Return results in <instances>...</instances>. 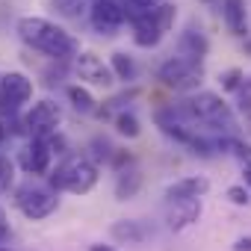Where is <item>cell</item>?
Returning <instances> with one entry per match:
<instances>
[{"label": "cell", "instance_id": "32", "mask_svg": "<svg viewBox=\"0 0 251 251\" xmlns=\"http://www.w3.org/2000/svg\"><path fill=\"white\" fill-rule=\"evenodd\" d=\"M0 251H15V248H9V245H0Z\"/></svg>", "mask_w": 251, "mask_h": 251}, {"label": "cell", "instance_id": "14", "mask_svg": "<svg viewBox=\"0 0 251 251\" xmlns=\"http://www.w3.org/2000/svg\"><path fill=\"white\" fill-rule=\"evenodd\" d=\"M201 201H180V204H169L166 213V225L169 230H186L189 225H195L201 219Z\"/></svg>", "mask_w": 251, "mask_h": 251}, {"label": "cell", "instance_id": "19", "mask_svg": "<svg viewBox=\"0 0 251 251\" xmlns=\"http://www.w3.org/2000/svg\"><path fill=\"white\" fill-rule=\"evenodd\" d=\"M68 100L74 103V109L77 112H83V115H95V112H100L98 109V100L92 98V92L86 89V86H68Z\"/></svg>", "mask_w": 251, "mask_h": 251}, {"label": "cell", "instance_id": "4", "mask_svg": "<svg viewBox=\"0 0 251 251\" xmlns=\"http://www.w3.org/2000/svg\"><path fill=\"white\" fill-rule=\"evenodd\" d=\"M175 15H177V6L166 0L163 6H157V9H151V12L139 15V18H133L130 21L133 24V45L145 48V50L157 48L166 39V33L175 27Z\"/></svg>", "mask_w": 251, "mask_h": 251}, {"label": "cell", "instance_id": "17", "mask_svg": "<svg viewBox=\"0 0 251 251\" xmlns=\"http://www.w3.org/2000/svg\"><path fill=\"white\" fill-rule=\"evenodd\" d=\"M109 236H112L115 242H121V245H136V242H142V239L148 236V230H145V225H142V222H133V219H118V222H112Z\"/></svg>", "mask_w": 251, "mask_h": 251}, {"label": "cell", "instance_id": "29", "mask_svg": "<svg viewBox=\"0 0 251 251\" xmlns=\"http://www.w3.org/2000/svg\"><path fill=\"white\" fill-rule=\"evenodd\" d=\"M9 239V216H6V210L0 207V245H3Z\"/></svg>", "mask_w": 251, "mask_h": 251}, {"label": "cell", "instance_id": "16", "mask_svg": "<svg viewBox=\"0 0 251 251\" xmlns=\"http://www.w3.org/2000/svg\"><path fill=\"white\" fill-rule=\"evenodd\" d=\"M222 21L233 36H245L248 33V9L245 0H222Z\"/></svg>", "mask_w": 251, "mask_h": 251}, {"label": "cell", "instance_id": "6", "mask_svg": "<svg viewBox=\"0 0 251 251\" xmlns=\"http://www.w3.org/2000/svg\"><path fill=\"white\" fill-rule=\"evenodd\" d=\"M15 207H18L30 222H42V219H48V216L56 213V207H59V192L50 189V186H42V183L27 180V183H21V186L15 189Z\"/></svg>", "mask_w": 251, "mask_h": 251}, {"label": "cell", "instance_id": "15", "mask_svg": "<svg viewBox=\"0 0 251 251\" xmlns=\"http://www.w3.org/2000/svg\"><path fill=\"white\" fill-rule=\"evenodd\" d=\"M142 189V172L133 166V163H124L115 175V198L118 201H130L136 198Z\"/></svg>", "mask_w": 251, "mask_h": 251}, {"label": "cell", "instance_id": "2", "mask_svg": "<svg viewBox=\"0 0 251 251\" xmlns=\"http://www.w3.org/2000/svg\"><path fill=\"white\" fill-rule=\"evenodd\" d=\"M100 169L89 154H68L50 175L48 186L56 192H71V195H86L98 186Z\"/></svg>", "mask_w": 251, "mask_h": 251}, {"label": "cell", "instance_id": "3", "mask_svg": "<svg viewBox=\"0 0 251 251\" xmlns=\"http://www.w3.org/2000/svg\"><path fill=\"white\" fill-rule=\"evenodd\" d=\"M183 109L189 112L192 121H201V124H207V127H213V130L230 133V130L236 127L230 106H227V103L222 100V95H216V92H195V95H186Z\"/></svg>", "mask_w": 251, "mask_h": 251}, {"label": "cell", "instance_id": "25", "mask_svg": "<svg viewBox=\"0 0 251 251\" xmlns=\"http://www.w3.org/2000/svg\"><path fill=\"white\" fill-rule=\"evenodd\" d=\"M53 6L65 15V18H80L86 12V0H53Z\"/></svg>", "mask_w": 251, "mask_h": 251}, {"label": "cell", "instance_id": "27", "mask_svg": "<svg viewBox=\"0 0 251 251\" xmlns=\"http://www.w3.org/2000/svg\"><path fill=\"white\" fill-rule=\"evenodd\" d=\"M236 103H239L242 112L251 115V77H245V83L239 86V92H236Z\"/></svg>", "mask_w": 251, "mask_h": 251}, {"label": "cell", "instance_id": "34", "mask_svg": "<svg viewBox=\"0 0 251 251\" xmlns=\"http://www.w3.org/2000/svg\"><path fill=\"white\" fill-rule=\"evenodd\" d=\"M92 3H95V0H92Z\"/></svg>", "mask_w": 251, "mask_h": 251}, {"label": "cell", "instance_id": "30", "mask_svg": "<svg viewBox=\"0 0 251 251\" xmlns=\"http://www.w3.org/2000/svg\"><path fill=\"white\" fill-rule=\"evenodd\" d=\"M230 248H233V251H251V236H239Z\"/></svg>", "mask_w": 251, "mask_h": 251}, {"label": "cell", "instance_id": "11", "mask_svg": "<svg viewBox=\"0 0 251 251\" xmlns=\"http://www.w3.org/2000/svg\"><path fill=\"white\" fill-rule=\"evenodd\" d=\"M74 71H77V77L83 80V83H89V86H112L115 83V74H112V68H109V62H103L98 53H80L77 59H74Z\"/></svg>", "mask_w": 251, "mask_h": 251}, {"label": "cell", "instance_id": "5", "mask_svg": "<svg viewBox=\"0 0 251 251\" xmlns=\"http://www.w3.org/2000/svg\"><path fill=\"white\" fill-rule=\"evenodd\" d=\"M157 80L166 89H175V92H183V95H195L201 80H204V68H201V62H192V59H183V56L172 53V56H166L157 65Z\"/></svg>", "mask_w": 251, "mask_h": 251}, {"label": "cell", "instance_id": "24", "mask_svg": "<svg viewBox=\"0 0 251 251\" xmlns=\"http://www.w3.org/2000/svg\"><path fill=\"white\" fill-rule=\"evenodd\" d=\"M225 198H227L230 204H236V207H248V201H251V189H248L245 183H230V186L225 189Z\"/></svg>", "mask_w": 251, "mask_h": 251}, {"label": "cell", "instance_id": "20", "mask_svg": "<svg viewBox=\"0 0 251 251\" xmlns=\"http://www.w3.org/2000/svg\"><path fill=\"white\" fill-rule=\"evenodd\" d=\"M230 154L242 166V183L251 189V145H245L242 139H230Z\"/></svg>", "mask_w": 251, "mask_h": 251}, {"label": "cell", "instance_id": "23", "mask_svg": "<svg viewBox=\"0 0 251 251\" xmlns=\"http://www.w3.org/2000/svg\"><path fill=\"white\" fill-rule=\"evenodd\" d=\"M219 83H222V89L225 92H239V86L245 83V71L242 68H225L222 74H219Z\"/></svg>", "mask_w": 251, "mask_h": 251}, {"label": "cell", "instance_id": "7", "mask_svg": "<svg viewBox=\"0 0 251 251\" xmlns=\"http://www.w3.org/2000/svg\"><path fill=\"white\" fill-rule=\"evenodd\" d=\"M59 121H62V106L53 100H36L27 115H24V133L30 139H50L53 133H59Z\"/></svg>", "mask_w": 251, "mask_h": 251}, {"label": "cell", "instance_id": "10", "mask_svg": "<svg viewBox=\"0 0 251 251\" xmlns=\"http://www.w3.org/2000/svg\"><path fill=\"white\" fill-rule=\"evenodd\" d=\"M50 163H53V148H50L48 139H30V142L18 151V166L24 169V175H33V177L50 175V172H53Z\"/></svg>", "mask_w": 251, "mask_h": 251}, {"label": "cell", "instance_id": "18", "mask_svg": "<svg viewBox=\"0 0 251 251\" xmlns=\"http://www.w3.org/2000/svg\"><path fill=\"white\" fill-rule=\"evenodd\" d=\"M109 68H112L115 80H124V83H133V80L139 77V65H136V59L127 56L124 50H115V53L109 56Z\"/></svg>", "mask_w": 251, "mask_h": 251}, {"label": "cell", "instance_id": "1", "mask_svg": "<svg viewBox=\"0 0 251 251\" xmlns=\"http://www.w3.org/2000/svg\"><path fill=\"white\" fill-rule=\"evenodd\" d=\"M15 30H18L24 45H30L33 50H42L53 62H65L71 56L74 59L80 56V42L65 27H59L56 21L39 18V15H24V18H18Z\"/></svg>", "mask_w": 251, "mask_h": 251}, {"label": "cell", "instance_id": "26", "mask_svg": "<svg viewBox=\"0 0 251 251\" xmlns=\"http://www.w3.org/2000/svg\"><path fill=\"white\" fill-rule=\"evenodd\" d=\"M12 177H15V163H12L9 157H3V154H0V195H3V192H9V186H12Z\"/></svg>", "mask_w": 251, "mask_h": 251}, {"label": "cell", "instance_id": "21", "mask_svg": "<svg viewBox=\"0 0 251 251\" xmlns=\"http://www.w3.org/2000/svg\"><path fill=\"white\" fill-rule=\"evenodd\" d=\"M112 124H115L118 136H127V139H136V136L142 133V124H139V118H136L133 112H118Z\"/></svg>", "mask_w": 251, "mask_h": 251}, {"label": "cell", "instance_id": "28", "mask_svg": "<svg viewBox=\"0 0 251 251\" xmlns=\"http://www.w3.org/2000/svg\"><path fill=\"white\" fill-rule=\"evenodd\" d=\"M92 148H98L95 151V160H112L115 154H112V145L106 142V139H92Z\"/></svg>", "mask_w": 251, "mask_h": 251}, {"label": "cell", "instance_id": "9", "mask_svg": "<svg viewBox=\"0 0 251 251\" xmlns=\"http://www.w3.org/2000/svg\"><path fill=\"white\" fill-rule=\"evenodd\" d=\"M124 18H127V12H124V6L118 0H95L89 6V24L100 36H115L121 30Z\"/></svg>", "mask_w": 251, "mask_h": 251}, {"label": "cell", "instance_id": "13", "mask_svg": "<svg viewBox=\"0 0 251 251\" xmlns=\"http://www.w3.org/2000/svg\"><path fill=\"white\" fill-rule=\"evenodd\" d=\"M207 50H210V42H207V36H204L201 30L186 27V30L180 33V39H177V56L192 59V62H204Z\"/></svg>", "mask_w": 251, "mask_h": 251}, {"label": "cell", "instance_id": "8", "mask_svg": "<svg viewBox=\"0 0 251 251\" xmlns=\"http://www.w3.org/2000/svg\"><path fill=\"white\" fill-rule=\"evenodd\" d=\"M33 98V80L24 71H6L0 74V109L18 112Z\"/></svg>", "mask_w": 251, "mask_h": 251}, {"label": "cell", "instance_id": "33", "mask_svg": "<svg viewBox=\"0 0 251 251\" xmlns=\"http://www.w3.org/2000/svg\"><path fill=\"white\" fill-rule=\"evenodd\" d=\"M248 133H251V115H248Z\"/></svg>", "mask_w": 251, "mask_h": 251}, {"label": "cell", "instance_id": "31", "mask_svg": "<svg viewBox=\"0 0 251 251\" xmlns=\"http://www.w3.org/2000/svg\"><path fill=\"white\" fill-rule=\"evenodd\" d=\"M89 251H118V248H112V245H103V242H95V245H89Z\"/></svg>", "mask_w": 251, "mask_h": 251}, {"label": "cell", "instance_id": "22", "mask_svg": "<svg viewBox=\"0 0 251 251\" xmlns=\"http://www.w3.org/2000/svg\"><path fill=\"white\" fill-rule=\"evenodd\" d=\"M163 3L166 0H121V6H124V12H127L130 21L145 15V12H151V9H157V6H163Z\"/></svg>", "mask_w": 251, "mask_h": 251}, {"label": "cell", "instance_id": "12", "mask_svg": "<svg viewBox=\"0 0 251 251\" xmlns=\"http://www.w3.org/2000/svg\"><path fill=\"white\" fill-rule=\"evenodd\" d=\"M207 192H210V180H207L204 175H189V177H180V180H175V183L166 186V201H169V204L201 201Z\"/></svg>", "mask_w": 251, "mask_h": 251}]
</instances>
